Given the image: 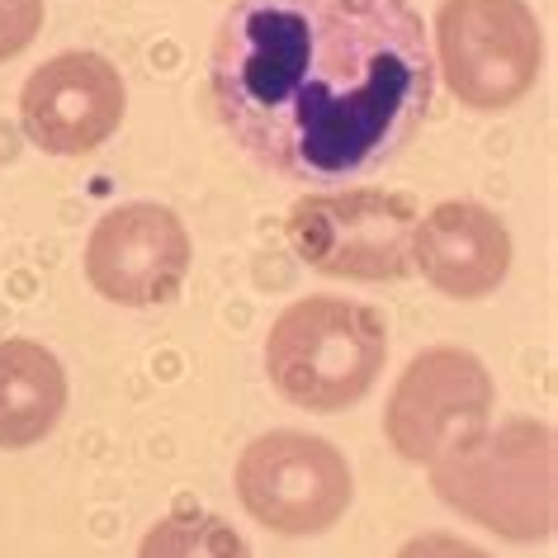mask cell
<instances>
[{"label": "cell", "instance_id": "obj_1", "mask_svg": "<svg viewBox=\"0 0 558 558\" xmlns=\"http://www.w3.org/2000/svg\"><path fill=\"white\" fill-rule=\"evenodd\" d=\"M208 95L265 171L345 185L416 137L436 58L408 0H232L214 34Z\"/></svg>", "mask_w": 558, "mask_h": 558}, {"label": "cell", "instance_id": "obj_2", "mask_svg": "<svg viewBox=\"0 0 558 558\" xmlns=\"http://www.w3.org/2000/svg\"><path fill=\"white\" fill-rule=\"evenodd\" d=\"M558 459L554 430L530 416H511L497 430L459 445L440 464H430V487L445 507L478 521L511 544H539L558 521Z\"/></svg>", "mask_w": 558, "mask_h": 558}, {"label": "cell", "instance_id": "obj_3", "mask_svg": "<svg viewBox=\"0 0 558 558\" xmlns=\"http://www.w3.org/2000/svg\"><path fill=\"white\" fill-rule=\"evenodd\" d=\"M388 360V323L379 308L337 294L299 299L265 337V369L284 402L341 412L374 388Z\"/></svg>", "mask_w": 558, "mask_h": 558}, {"label": "cell", "instance_id": "obj_4", "mask_svg": "<svg viewBox=\"0 0 558 558\" xmlns=\"http://www.w3.org/2000/svg\"><path fill=\"white\" fill-rule=\"evenodd\" d=\"M416 199L398 190L308 194L289 214V251L317 275L388 284L412 270Z\"/></svg>", "mask_w": 558, "mask_h": 558}, {"label": "cell", "instance_id": "obj_5", "mask_svg": "<svg viewBox=\"0 0 558 558\" xmlns=\"http://www.w3.org/2000/svg\"><path fill=\"white\" fill-rule=\"evenodd\" d=\"M351 493V464L323 436L270 430L236 459V497L275 535H323L345 515Z\"/></svg>", "mask_w": 558, "mask_h": 558}, {"label": "cell", "instance_id": "obj_6", "mask_svg": "<svg viewBox=\"0 0 558 558\" xmlns=\"http://www.w3.org/2000/svg\"><path fill=\"white\" fill-rule=\"evenodd\" d=\"M436 48L450 90L473 109L515 105L544 66V38L525 0H445Z\"/></svg>", "mask_w": 558, "mask_h": 558}, {"label": "cell", "instance_id": "obj_7", "mask_svg": "<svg viewBox=\"0 0 558 558\" xmlns=\"http://www.w3.org/2000/svg\"><path fill=\"white\" fill-rule=\"evenodd\" d=\"M493 374L478 355L459 345H430L402 369L388 398L384 430L388 445L412 464H440L459 445L483 436L493 422Z\"/></svg>", "mask_w": 558, "mask_h": 558}, {"label": "cell", "instance_id": "obj_8", "mask_svg": "<svg viewBox=\"0 0 558 558\" xmlns=\"http://www.w3.org/2000/svg\"><path fill=\"white\" fill-rule=\"evenodd\" d=\"M190 232L166 204H119L86 242V279L123 308H157L185 289Z\"/></svg>", "mask_w": 558, "mask_h": 558}, {"label": "cell", "instance_id": "obj_9", "mask_svg": "<svg viewBox=\"0 0 558 558\" xmlns=\"http://www.w3.org/2000/svg\"><path fill=\"white\" fill-rule=\"evenodd\" d=\"M123 105H129V90H123L119 66L100 52L76 48L58 52L24 81L20 123L24 137L48 157H81L114 137Z\"/></svg>", "mask_w": 558, "mask_h": 558}, {"label": "cell", "instance_id": "obj_10", "mask_svg": "<svg viewBox=\"0 0 558 558\" xmlns=\"http://www.w3.org/2000/svg\"><path fill=\"white\" fill-rule=\"evenodd\" d=\"M412 265L450 299H483L511 270V232L487 204L445 199L412 232Z\"/></svg>", "mask_w": 558, "mask_h": 558}, {"label": "cell", "instance_id": "obj_11", "mask_svg": "<svg viewBox=\"0 0 558 558\" xmlns=\"http://www.w3.org/2000/svg\"><path fill=\"white\" fill-rule=\"evenodd\" d=\"M66 374L48 345L29 337L0 341V450L38 445L62 422Z\"/></svg>", "mask_w": 558, "mask_h": 558}, {"label": "cell", "instance_id": "obj_12", "mask_svg": "<svg viewBox=\"0 0 558 558\" xmlns=\"http://www.w3.org/2000/svg\"><path fill=\"white\" fill-rule=\"evenodd\" d=\"M137 558H251V549L222 515L175 511L147 530Z\"/></svg>", "mask_w": 558, "mask_h": 558}, {"label": "cell", "instance_id": "obj_13", "mask_svg": "<svg viewBox=\"0 0 558 558\" xmlns=\"http://www.w3.org/2000/svg\"><path fill=\"white\" fill-rule=\"evenodd\" d=\"M44 29V0H0V62L20 58Z\"/></svg>", "mask_w": 558, "mask_h": 558}, {"label": "cell", "instance_id": "obj_14", "mask_svg": "<svg viewBox=\"0 0 558 558\" xmlns=\"http://www.w3.org/2000/svg\"><path fill=\"white\" fill-rule=\"evenodd\" d=\"M398 558H487L478 544H464V539H454V535H416L412 544H402V554Z\"/></svg>", "mask_w": 558, "mask_h": 558}]
</instances>
